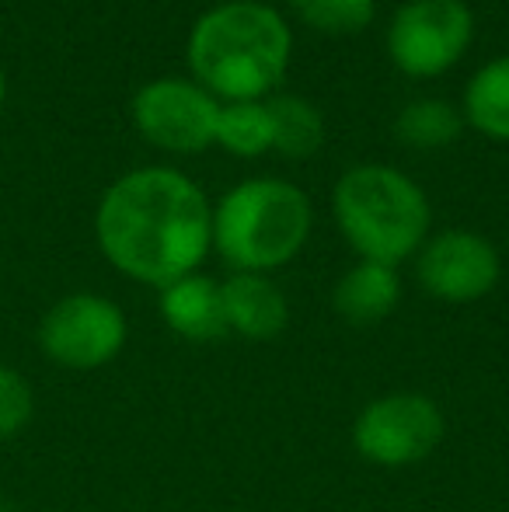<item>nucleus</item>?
I'll return each instance as SVG.
<instances>
[{
  "label": "nucleus",
  "instance_id": "nucleus-1",
  "mask_svg": "<svg viewBox=\"0 0 509 512\" xmlns=\"http://www.w3.org/2000/svg\"><path fill=\"white\" fill-rule=\"evenodd\" d=\"M95 237L112 269L164 290L192 276L213 248V206L182 171L140 168L105 189Z\"/></svg>",
  "mask_w": 509,
  "mask_h": 512
},
{
  "label": "nucleus",
  "instance_id": "nucleus-2",
  "mask_svg": "<svg viewBox=\"0 0 509 512\" xmlns=\"http://www.w3.org/2000/svg\"><path fill=\"white\" fill-rule=\"evenodd\" d=\"M293 35L283 14L258 0H231L192 25L189 70L199 88L227 102H258L283 81Z\"/></svg>",
  "mask_w": 509,
  "mask_h": 512
},
{
  "label": "nucleus",
  "instance_id": "nucleus-3",
  "mask_svg": "<svg viewBox=\"0 0 509 512\" xmlns=\"http://www.w3.org/2000/svg\"><path fill=\"white\" fill-rule=\"evenodd\" d=\"M332 213L342 237L363 262L398 265L419 255L429 237V199L408 175L384 164L346 171L332 192Z\"/></svg>",
  "mask_w": 509,
  "mask_h": 512
},
{
  "label": "nucleus",
  "instance_id": "nucleus-4",
  "mask_svg": "<svg viewBox=\"0 0 509 512\" xmlns=\"http://www.w3.org/2000/svg\"><path fill=\"white\" fill-rule=\"evenodd\" d=\"M311 234V199L283 178H248L213 209V248L234 272L293 262Z\"/></svg>",
  "mask_w": 509,
  "mask_h": 512
},
{
  "label": "nucleus",
  "instance_id": "nucleus-5",
  "mask_svg": "<svg viewBox=\"0 0 509 512\" xmlns=\"http://www.w3.org/2000/svg\"><path fill=\"white\" fill-rule=\"evenodd\" d=\"M129 335L126 314L102 293H70L42 314L35 342L49 363L63 370H102L123 352Z\"/></svg>",
  "mask_w": 509,
  "mask_h": 512
},
{
  "label": "nucleus",
  "instance_id": "nucleus-6",
  "mask_svg": "<svg viewBox=\"0 0 509 512\" xmlns=\"http://www.w3.org/2000/svg\"><path fill=\"white\" fill-rule=\"evenodd\" d=\"M475 18L464 0H408L387 25V56L408 77H436L471 46Z\"/></svg>",
  "mask_w": 509,
  "mask_h": 512
},
{
  "label": "nucleus",
  "instance_id": "nucleus-7",
  "mask_svg": "<svg viewBox=\"0 0 509 512\" xmlns=\"http://www.w3.org/2000/svg\"><path fill=\"white\" fill-rule=\"evenodd\" d=\"M443 425L440 405L426 394H384L356 415L353 446L377 467H412L440 446Z\"/></svg>",
  "mask_w": 509,
  "mask_h": 512
},
{
  "label": "nucleus",
  "instance_id": "nucleus-8",
  "mask_svg": "<svg viewBox=\"0 0 509 512\" xmlns=\"http://www.w3.org/2000/svg\"><path fill=\"white\" fill-rule=\"evenodd\" d=\"M220 102L196 81L161 77L136 91L133 126L154 147L168 154H196L217 136Z\"/></svg>",
  "mask_w": 509,
  "mask_h": 512
},
{
  "label": "nucleus",
  "instance_id": "nucleus-9",
  "mask_svg": "<svg viewBox=\"0 0 509 512\" xmlns=\"http://www.w3.org/2000/svg\"><path fill=\"white\" fill-rule=\"evenodd\" d=\"M499 251L475 230H443L419 248L415 276L429 297L443 304H475L499 283Z\"/></svg>",
  "mask_w": 509,
  "mask_h": 512
},
{
  "label": "nucleus",
  "instance_id": "nucleus-10",
  "mask_svg": "<svg viewBox=\"0 0 509 512\" xmlns=\"http://www.w3.org/2000/svg\"><path fill=\"white\" fill-rule=\"evenodd\" d=\"M220 293H224L227 331L248 342H272L290 324V304L269 276L234 272L227 283H220Z\"/></svg>",
  "mask_w": 509,
  "mask_h": 512
},
{
  "label": "nucleus",
  "instance_id": "nucleus-11",
  "mask_svg": "<svg viewBox=\"0 0 509 512\" xmlns=\"http://www.w3.org/2000/svg\"><path fill=\"white\" fill-rule=\"evenodd\" d=\"M161 317L178 338L185 342H220L227 335V314H224V293L220 283L210 276L178 279V283L161 290Z\"/></svg>",
  "mask_w": 509,
  "mask_h": 512
},
{
  "label": "nucleus",
  "instance_id": "nucleus-12",
  "mask_svg": "<svg viewBox=\"0 0 509 512\" xmlns=\"http://www.w3.org/2000/svg\"><path fill=\"white\" fill-rule=\"evenodd\" d=\"M401 279L391 265L360 262L335 283L332 304L349 324H377L398 307Z\"/></svg>",
  "mask_w": 509,
  "mask_h": 512
},
{
  "label": "nucleus",
  "instance_id": "nucleus-13",
  "mask_svg": "<svg viewBox=\"0 0 509 512\" xmlns=\"http://www.w3.org/2000/svg\"><path fill=\"white\" fill-rule=\"evenodd\" d=\"M464 119L489 140L509 143V56L485 63L468 81Z\"/></svg>",
  "mask_w": 509,
  "mask_h": 512
},
{
  "label": "nucleus",
  "instance_id": "nucleus-14",
  "mask_svg": "<svg viewBox=\"0 0 509 512\" xmlns=\"http://www.w3.org/2000/svg\"><path fill=\"white\" fill-rule=\"evenodd\" d=\"M272 122V150H279L290 161L318 154L325 143V119L307 98L300 95H279L265 102Z\"/></svg>",
  "mask_w": 509,
  "mask_h": 512
},
{
  "label": "nucleus",
  "instance_id": "nucleus-15",
  "mask_svg": "<svg viewBox=\"0 0 509 512\" xmlns=\"http://www.w3.org/2000/svg\"><path fill=\"white\" fill-rule=\"evenodd\" d=\"M464 119L457 115V108L443 98H419V102L405 105L401 115L394 119V133H398L401 143L408 147H447L461 136Z\"/></svg>",
  "mask_w": 509,
  "mask_h": 512
},
{
  "label": "nucleus",
  "instance_id": "nucleus-16",
  "mask_svg": "<svg viewBox=\"0 0 509 512\" xmlns=\"http://www.w3.org/2000/svg\"><path fill=\"white\" fill-rule=\"evenodd\" d=\"M217 147L238 157H258L272 150V122L265 102H227L217 115Z\"/></svg>",
  "mask_w": 509,
  "mask_h": 512
},
{
  "label": "nucleus",
  "instance_id": "nucleus-17",
  "mask_svg": "<svg viewBox=\"0 0 509 512\" xmlns=\"http://www.w3.org/2000/svg\"><path fill=\"white\" fill-rule=\"evenodd\" d=\"M300 21L328 35H353L374 21L377 0H293Z\"/></svg>",
  "mask_w": 509,
  "mask_h": 512
},
{
  "label": "nucleus",
  "instance_id": "nucleus-18",
  "mask_svg": "<svg viewBox=\"0 0 509 512\" xmlns=\"http://www.w3.org/2000/svg\"><path fill=\"white\" fill-rule=\"evenodd\" d=\"M35 415V391L28 377L14 366L0 363V443L14 439L32 425Z\"/></svg>",
  "mask_w": 509,
  "mask_h": 512
},
{
  "label": "nucleus",
  "instance_id": "nucleus-19",
  "mask_svg": "<svg viewBox=\"0 0 509 512\" xmlns=\"http://www.w3.org/2000/svg\"><path fill=\"white\" fill-rule=\"evenodd\" d=\"M4 98H7V81H4V67H0V108H4Z\"/></svg>",
  "mask_w": 509,
  "mask_h": 512
}]
</instances>
